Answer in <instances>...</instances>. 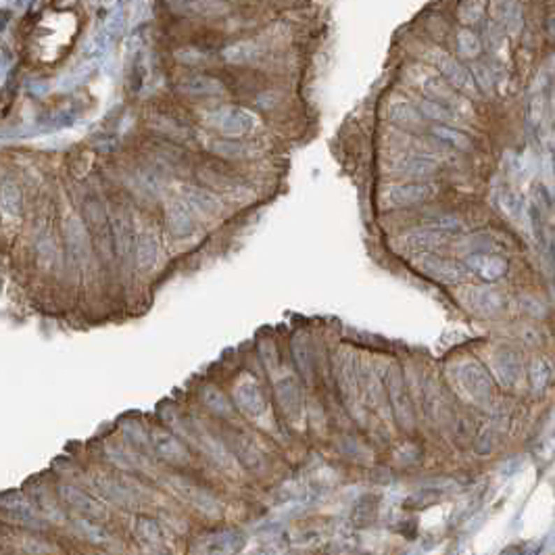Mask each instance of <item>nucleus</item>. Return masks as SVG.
I'll return each mask as SVG.
<instances>
[{"mask_svg":"<svg viewBox=\"0 0 555 555\" xmlns=\"http://www.w3.org/2000/svg\"><path fill=\"white\" fill-rule=\"evenodd\" d=\"M161 416L180 436H184L190 445H194L217 468H222L226 472L234 470V459L236 457L230 453V449H226V445L219 438H215L205 426H201L194 417L180 416L173 408H163Z\"/></svg>","mask_w":555,"mask_h":555,"instance_id":"f257e3e1","label":"nucleus"},{"mask_svg":"<svg viewBox=\"0 0 555 555\" xmlns=\"http://www.w3.org/2000/svg\"><path fill=\"white\" fill-rule=\"evenodd\" d=\"M451 378L453 384L457 387L459 395L478 405V408H486L493 399V382L491 376L486 374V370L474 361V359H466L459 361L451 368Z\"/></svg>","mask_w":555,"mask_h":555,"instance_id":"f03ea898","label":"nucleus"},{"mask_svg":"<svg viewBox=\"0 0 555 555\" xmlns=\"http://www.w3.org/2000/svg\"><path fill=\"white\" fill-rule=\"evenodd\" d=\"M163 484L167 486V491L171 495H175L182 503L190 505L199 514H203L207 518H219L222 516V503H219V499L213 497L201 484H196V482H192V480H188L184 476H167L163 480Z\"/></svg>","mask_w":555,"mask_h":555,"instance_id":"7ed1b4c3","label":"nucleus"},{"mask_svg":"<svg viewBox=\"0 0 555 555\" xmlns=\"http://www.w3.org/2000/svg\"><path fill=\"white\" fill-rule=\"evenodd\" d=\"M336 382H338V391L343 401L351 408H357L361 393H363V382H361V366L355 357L353 351L345 349L340 351L338 359H336Z\"/></svg>","mask_w":555,"mask_h":555,"instance_id":"20e7f679","label":"nucleus"},{"mask_svg":"<svg viewBox=\"0 0 555 555\" xmlns=\"http://www.w3.org/2000/svg\"><path fill=\"white\" fill-rule=\"evenodd\" d=\"M412 264L417 272H421L426 278L442 282V284H461L470 276V268L466 264L445 259L438 255H430V253L417 255V259H414Z\"/></svg>","mask_w":555,"mask_h":555,"instance_id":"39448f33","label":"nucleus"},{"mask_svg":"<svg viewBox=\"0 0 555 555\" xmlns=\"http://www.w3.org/2000/svg\"><path fill=\"white\" fill-rule=\"evenodd\" d=\"M384 387H387V397L391 403V410L395 414V419L399 421V426L403 430H414L416 417H414V410H412V401L401 376V370L397 366H391L384 374Z\"/></svg>","mask_w":555,"mask_h":555,"instance_id":"423d86ee","label":"nucleus"},{"mask_svg":"<svg viewBox=\"0 0 555 555\" xmlns=\"http://www.w3.org/2000/svg\"><path fill=\"white\" fill-rule=\"evenodd\" d=\"M428 61L445 75V80L453 86V88H457L459 92H463V94H470V96H478V88H476V80H474V75L461 65V63H457L451 55H447L445 50H438V48H434V50H428Z\"/></svg>","mask_w":555,"mask_h":555,"instance_id":"0eeeda50","label":"nucleus"},{"mask_svg":"<svg viewBox=\"0 0 555 555\" xmlns=\"http://www.w3.org/2000/svg\"><path fill=\"white\" fill-rule=\"evenodd\" d=\"M226 440H228L230 453L236 457V461L245 470H249L251 474H264L266 472V468H268L266 455H264V451L255 445V440L247 432L228 430L226 432Z\"/></svg>","mask_w":555,"mask_h":555,"instance_id":"6e6552de","label":"nucleus"},{"mask_svg":"<svg viewBox=\"0 0 555 555\" xmlns=\"http://www.w3.org/2000/svg\"><path fill=\"white\" fill-rule=\"evenodd\" d=\"M232 399H234L236 410L240 414H245L249 419L259 421L261 417L268 414L266 397L261 393V387L255 382V378H243V380H238L234 384Z\"/></svg>","mask_w":555,"mask_h":555,"instance_id":"1a4fd4ad","label":"nucleus"},{"mask_svg":"<svg viewBox=\"0 0 555 555\" xmlns=\"http://www.w3.org/2000/svg\"><path fill=\"white\" fill-rule=\"evenodd\" d=\"M211 126L228 138H240L255 128V115L240 107H224L211 113Z\"/></svg>","mask_w":555,"mask_h":555,"instance_id":"9d476101","label":"nucleus"},{"mask_svg":"<svg viewBox=\"0 0 555 555\" xmlns=\"http://www.w3.org/2000/svg\"><path fill=\"white\" fill-rule=\"evenodd\" d=\"M245 545V537L240 531L222 528L201 535L192 547V554H238Z\"/></svg>","mask_w":555,"mask_h":555,"instance_id":"9b49d317","label":"nucleus"},{"mask_svg":"<svg viewBox=\"0 0 555 555\" xmlns=\"http://www.w3.org/2000/svg\"><path fill=\"white\" fill-rule=\"evenodd\" d=\"M459 298L466 305V309H470L472 313L482 315V317H495L505 307V301H503V296H501V292L497 288L472 286L466 292H461Z\"/></svg>","mask_w":555,"mask_h":555,"instance_id":"f8f14e48","label":"nucleus"},{"mask_svg":"<svg viewBox=\"0 0 555 555\" xmlns=\"http://www.w3.org/2000/svg\"><path fill=\"white\" fill-rule=\"evenodd\" d=\"M92 484L99 491V495H103L107 501H111L120 507H134L140 503L138 491H134V484L124 480V478L94 476Z\"/></svg>","mask_w":555,"mask_h":555,"instance_id":"ddd939ff","label":"nucleus"},{"mask_svg":"<svg viewBox=\"0 0 555 555\" xmlns=\"http://www.w3.org/2000/svg\"><path fill=\"white\" fill-rule=\"evenodd\" d=\"M549 80L547 73L543 71L541 75H537L528 101H526V124L533 132H539L545 124V115H547V105H549Z\"/></svg>","mask_w":555,"mask_h":555,"instance_id":"4468645a","label":"nucleus"},{"mask_svg":"<svg viewBox=\"0 0 555 555\" xmlns=\"http://www.w3.org/2000/svg\"><path fill=\"white\" fill-rule=\"evenodd\" d=\"M150 447H152V455L171 463V466H184L188 463V451L186 447L178 440V436H173L171 432L163 430V428H150Z\"/></svg>","mask_w":555,"mask_h":555,"instance_id":"2eb2a0df","label":"nucleus"},{"mask_svg":"<svg viewBox=\"0 0 555 555\" xmlns=\"http://www.w3.org/2000/svg\"><path fill=\"white\" fill-rule=\"evenodd\" d=\"M165 224H167V230L171 232V236H175L180 240L194 236L196 222H194V215H192L188 201H180V199L169 201L165 207Z\"/></svg>","mask_w":555,"mask_h":555,"instance_id":"dca6fc26","label":"nucleus"},{"mask_svg":"<svg viewBox=\"0 0 555 555\" xmlns=\"http://www.w3.org/2000/svg\"><path fill=\"white\" fill-rule=\"evenodd\" d=\"M0 505H2V512L6 514V518H10L13 522L21 524V526H27V528H44V522L38 518L36 514V505L21 493H6L2 495L0 499Z\"/></svg>","mask_w":555,"mask_h":555,"instance_id":"f3484780","label":"nucleus"},{"mask_svg":"<svg viewBox=\"0 0 555 555\" xmlns=\"http://www.w3.org/2000/svg\"><path fill=\"white\" fill-rule=\"evenodd\" d=\"M276 401L282 414L290 421H298L303 416V391L294 376H282L274 387Z\"/></svg>","mask_w":555,"mask_h":555,"instance_id":"a211bd4d","label":"nucleus"},{"mask_svg":"<svg viewBox=\"0 0 555 555\" xmlns=\"http://www.w3.org/2000/svg\"><path fill=\"white\" fill-rule=\"evenodd\" d=\"M65 245L71 261L75 266H86L90 259V236L80 217H69L65 222Z\"/></svg>","mask_w":555,"mask_h":555,"instance_id":"6ab92c4d","label":"nucleus"},{"mask_svg":"<svg viewBox=\"0 0 555 555\" xmlns=\"http://www.w3.org/2000/svg\"><path fill=\"white\" fill-rule=\"evenodd\" d=\"M59 495L71 510H75L78 514H82L86 518H92V520H105L107 518V507L99 499L90 497L88 493H84V491H80L75 486L61 484L59 486Z\"/></svg>","mask_w":555,"mask_h":555,"instance_id":"aec40b11","label":"nucleus"},{"mask_svg":"<svg viewBox=\"0 0 555 555\" xmlns=\"http://www.w3.org/2000/svg\"><path fill=\"white\" fill-rule=\"evenodd\" d=\"M436 194V188L426 182H410L401 186H393L387 194V203L391 207H412L430 201Z\"/></svg>","mask_w":555,"mask_h":555,"instance_id":"412c9836","label":"nucleus"},{"mask_svg":"<svg viewBox=\"0 0 555 555\" xmlns=\"http://www.w3.org/2000/svg\"><path fill=\"white\" fill-rule=\"evenodd\" d=\"M495 203L497 209L516 226H528L531 224V209L526 207V201L522 194H518L512 188H499L495 192Z\"/></svg>","mask_w":555,"mask_h":555,"instance_id":"4be33fe9","label":"nucleus"},{"mask_svg":"<svg viewBox=\"0 0 555 555\" xmlns=\"http://www.w3.org/2000/svg\"><path fill=\"white\" fill-rule=\"evenodd\" d=\"M132 533H134L136 541H138L146 552H150V554H163V552H167L165 549L163 531H161V526L152 518L136 516L134 522H132Z\"/></svg>","mask_w":555,"mask_h":555,"instance_id":"5701e85b","label":"nucleus"},{"mask_svg":"<svg viewBox=\"0 0 555 555\" xmlns=\"http://www.w3.org/2000/svg\"><path fill=\"white\" fill-rule=\"evenodd\" d=\"M399 240H401L403 251L421 255V253H430V251L442 247L445 240H447V236H445L442 232H438V230L421 228V230H412V232H408V234L401 236Z\"/></svg>","mask_w":555,"mask_h":555,"instance_id":"b1692460","label":"nucleus"},{"mask_svg":"<svg viewBox=\"0 0 555 555\" xmlns=\"http://www.w3.org/2000/svg\"><path fill=\"white\" fill-rule=\"evenodd\" d=\"M466 266L470 268V272H474L476 276H480L486 282H495L507 272V264L505 259H501L499 255H489V253H472L466 259Z\"/></svg>","mask_w":555,"mask_h":555,"instance_id":"393cba45","label":"nucleus"},{"mask_svg":"<svg viewBox=\"0 0 555 555\" xmlns=\"http://www.w3.org/2000/svg\"><path fill=\"white\" fill-rule=\"evenodd\" d=\"M111 232H113V249L122 261H128L134 253V228L132 219L128 215H115L111 219Z\"/></svg>","mask_w":555,"mask_h":555,"instance_id":"a878e982","label":"nucleus"},{"mask_svg":"<svg viewBox=\"0 0 555 555\" xmlns=\"http://www.w3.org/2000/svg\"><path fill=\"white\" fill-rule=\"evenodd\" d=\"M493 366H495V374L499 378V382L503 387H516L518 380H520V372H522V366H520V359H518V353L512 351V349H501L495 353V359H493Z\"/></svg>","mask_w":555,"mask_h":555,"instance_id":"bb28decb","label":"nucleus"},{"mask_svg":"<svg viewBox=\"0 0 555 555\" xmlns=\"http://www.w3.org/2000/svg\"><path fill=\"white\" fill-rule=\"evenodd\" d=\"M184 196L188 201V205L192 209H196L199 213L207 215V217H215L222 213V201L207 188L201 186H186L184 188Z\"/></svg>","mask_w":555,"mask_h":555,"instance_id":"cd10ccee","label":"nucleus"},{"mask_svg":"<svg viewBox=\"0 0 555 555\" xmlns=\"http://www.w3.org/2000/svg\"><path fill=\"white\" fill-rule=\"evenodd\" d=\"M393 171L397 175H403V178H412V180H426L430 175L436 173V163L426 159V157H419V154H412V157H401L395 165H393Z\"/></svg>","mask_w":555,"mask_h":555,"instance_id":"c85d7f7f","label":"nucleus"},{"mask_svg":"<svg viewBox=\"0 0 555 555\" xmlns=\"http://www.w3.org/2000/svg\"><path fill=\"white\" fill-rule=\"evenodd\" d=\"M180 92L188 96H222L226 94V88L219 80L209 75H190L180 82Z\"/></svg>","mask_w":555,"mask_h":555,"instance_id":"c756f323","label":"nucleus"},{"mask_svg":"<svg viewBox=\"0 0 555 555\" xmlns=\"http://www.w3.org/2000/svg\"><path fill=\"white\" fill-rule=\"evenodd\" d=\"M419 88L421 92L430 99V101H436L445 107H457L459 105V99L453 94V90L449 88V84H445L442 80L434 78V75H424L419 80Z\"/></svg>","mask_w":555,"mask_h":555,"instance_id":"7c9ffc66","label":"nucleus"},{"mask_svg":"<svg viewBox=\"0 0 555 555\" xmlns=\"http://www.w3.org/2000/svg\"><path fill=\"white\" fill-rule=\"evenodd\" d=\"M201 401H203V405L213 416L226 417L228 419V417H232V414H234V408H232L230 399L217 387H213V384H207V387L201 389Z\"/></svg>","mask_w":555,"mask_h":555,"instance_id":"2f4dec72","label":"nucleus"},{"mask_svg":"<svg viewBox=\"0 0 555 555\" xmlns=\"http://www.w3.org/2000/svg\"><path fill=\"white\" fill-rule=\"evenodd\" d=\"M292 357L296 361V368L303 376L305 382H311L313 380V357H311V349H309V343H307V336L305 334H296L292 338Z\"/></svg>","mask_w":555,"mask_h":555,"instance_id":"473e14b6","label":"nucleus"},{"mask_svg":"<svg viewBox=\"0 0 555 555\" xmlns=\"http://www.w3.org/2000/svg\"><path fill=\"white\" fill-rule=\"evenodd\" d=\"M389 120L401 128H419L421 126V111H417L414 105H410L408 101H395L389 107Z\"/></svg>","mask_w":555,"mask_h":555,"instance_id":"72a5a7b5","label":"nucleus"},{"mask_svg":"<svg viewBox=\"0 0 555 555\" xmlns=\"http://www.w3.org/2000/svg\"><path fill=\"white\" fill-rule=\"evenodd\" d=\"M361 382H363V395H366V401L374 408V410H378L380 405H382V401H384V378L380 380L378 376H376V372L372 370V366H363L361 368Z\"/></svg>","mask_w":555,"mask_h":555,"instance_id":"f704fd0d","label":"nucleus"},{"mask_svg":"<svg viewBox=\"0 0 555 555\" xmlns=\"http://www.w3.org/2000/svg\"><path fill=\"white\" fill-rule=\"evenodd\" d=\"M157 255H159V243L157 238L150 234V232H142L138 238H136V266L140 270H150L157 261Z\"/></svg>","mask_w":555,"mask_h":555,"instance_id":"c9c22d12","label":"nucleus"},{"mask_svg":"<svg viewBox=\"0 0 555 555\" xmlns=\"http://www.w3.org/2000/svg\"><path fill=\"white\" fill-rule=\"evenodd\" d=\"M0 199H2V211L10 217L21 215V190L17 182L4 178L0 186Z\"/></svg>","mask_w":555,"mask_h":555,"instance_id":"e433bc0d","label":"nucleus"},{"mask_svg":"<svg viewBox=\"0 0 555 555\" xmlns=\"http://www.w3.org/2000/svg\"><path fill=\"white\" fill-rule=\"evenodd\" d=\"M376 512H378V497L376 495H363L353 507L351 520L355 526H370L376 518Z\"/></svg>","mask_w":555,"mask_h":555,"instance_id":"4c0bfd02","label":"nucleus"},{"mask_svg":"<svg viewBox=\"0 0 555 555\" xmlns=\"http://www.w3.org/2000/svg\"><path fill=\"white\" fill-rule=\"evenodd\" d=\"M186 13L203 15V17H219L230 13V4L224 0H190L184 4Z\"/></svg>","mask_w":555,"mask_h":555,"instance_id":"58836bf2","label":"nucleus"},{"mask_svg":"<svg viewBox=\"0 0 555 555\" xmlns=\"http://www.w3.org/2000/svg\"><path fill=\"white\" fill-rule=\"evenodd\" d=\"M552 374H554V366L547 357H539L533 361L531 366V384L537 393H543L545 387L549 384L552 380Z\"/></svg>","mask_w":555,"mask_h":555,"instance_id":"ea45409f","label":"nucleus"},{"mask_svg":"<svg viewBox=\"0 0 555 555\" xmlns=\"http://www.w3.org/2000/svg\"><path fill=\"white\" fill-rule=\"evenodd\" d=\"M124 436L128 438V442L140 451V453H152L150 447V432H146L138 421H126L124 424Z\"/></svg>","mask_w":555,"mask_h":555,"instance_id":"a19ab883","label":"nucleus"},{"mask_svg":"<svg viewBox=\"0 0 555 555\" xmlns=\"http://www.w3.org/2000/svg\"><path fill=\"white\" fill-rule=\"evenodd\" d=\"M209 148L219 154V157H228V159H245L251 154V146L243 144V142H236V140H217V142H211Z\"/></svg>","mask_w":555,"mask_h":555,"instance_id":"79ce46f5","label":"nucleus"},{"mask_svg":"<svg viewBox=\"0 0 555 555\" xmlns=\"http://www.w3.org/2000/svg\"><path fill=\"white\" fill-rule=\"evenodd\" d=\"M259 55V48L253 42H238L234 46H228L224 50V59L228 63H251Z\"/></svg>","mask_w":555,"mask_h":555,"instance_id":"37998d69","label":"nucleus"},{"mask_svg":"<svg viewBox=\"0 0 555 555\" xmlns=\"http://www.w3.org/2000/svg\"><path fill=\"white\" fill-rule=\"evenodd\" d=\"M417 107H419L421 115L428 117V120H434V122H440V124H453L455 122V113L449 107H445V105H440L436 101L426 99V101H419Z\"/></svg>","mask_w":555,"mask_h":555,"instance_id":"c03bdc74","label":"nucleus"},{"mask_svg":"<svg viewBox=\"0 0 555 555\" xmlns=\"http://www.w3.org/2000/svg\"><path fill=\"white\" fill-rule=\"evenodd\" d=\"M432 134L438 140H442L445 144L457 148V150H470L472 148V142L466 134H461L459 130L455 128H449V126H434L432 128Z\"/></svg>","mask_w":555,"mask_h":555,"instance_id":"a18cd8bd","label":"nucleus"},{"mask_svg":"<svg viewBox=\"0 0 555 555\" xmlns=\"http://www.w3.org/2000/svg\"><path fill=\"white\" fill-rule=\"evenodd\" d=\"M457 50L463 59H476L482 50V42L472 29H461L457 34Z\"/></svg>","mask_w":555,"mask_h":555,"instance_id":"49530a36","label":"nucleus"},{"mask_svg":"<svg viewBox=\"0 0 555 555\" xmlns=\"http://www.w3.org/2000/svg\"><path fill=\"white\" fill-rule=\"evenodd\" d=\"M90 520H92V518H90ZM90 520H86V516H82V518L75 520V528L80 531V535H82L84 539L92 541V543H107V541H111L109 533H107L105 528H101L99 524H92Z\"/></svg>","mask_w":555,"mask_h":555,"instance_id":"de8ad7c7","label":"nucleus"},{"mask_svg":"<svg viewBox=\"0 0 555 555\" xmlns=\"http://www.w3.org/2000/svg\"><path fill=\"white\" fill-rule=\"evenodd\" d=\"M105 451H107V457L113 461V463H117L120 468H128V470H134V468H138V455L136 453H132V451H128V449H124V447H115V445H107L105 447Z\"/></svg>","mask_w":555,"mask_h":555,"instance_id":"09e8293b","label":"nucleus"},{"mask_svg":"<svg viewBox=\"0 0 555 555\" xmlns=\"http://www.w3.org/2000/svg\"><path fill=\"white\" fill-rule=\"evenodd\" d=\"M486 0H463L459 4V19L463 23H476L484 15Z\"/></svg>","mask_w":555,"mask_h":555,"instance_id":"8fccbe9b","label":"nucleus"},{"mask_svg":"<svg viewBox=\"0 0 555 555\" xmlns=\"http://www.w3.org/2000/svg\"><path fill=\"white\" fill-rule=\"evenodd\" d=\"M501 23L505 25V29L510 31V36H518L524 27V17H522V6L520 2H516L501 19Z\"/></svg>","mask_w":555,"mask_h":555,"instance_id":"3c124183","label":"nucleus"},{"mask_svg":"<svg viewBox=\"0 0 555 555\" xmlns=\"http://www.w3.org/2000/svg\"><path fill=\"white\" fill-rule=\"evenodd\" d=\"M92 69H94V63H86V65H80L75 71H71L61 84H59V90H69V88H73V86H78V84H82L90 73H92Z\"/></svg>","mask_w":555,"mask_h":555,"instance_id":"603ef678","label":"nucleus"},{"mask_svg":"<svg viewBox=\"0 0 555 555\" xmlns=\"http://www.w3.org/2000/svg\"><path fill=\"white\" fill-rule=\"evenodd\" d=\"M259 353H261V359H264L266 368H268L272 374H276L278 368H280V359H278L276 347H274V343H272L270 338L259 343Z\"/></svg>","mask_w":555,"mask_h":555,"instance_id":"864d4df0","label":"nucleus"},{"mask_svg":"<svg viewBox=\"0 0 555 555\" xmlns=\"http://www.w3.org/2000/svg\"><path fill=\"white\" fill-rule=\"evenodd\" d=\"M175 57H178V61H184L188 65H199V63L205 61V55L194 50V48H182V50L175 52Z\"/></svg>","mask_w":555,"mask_h":555,"instance_id":"5fc2aeb1","label":"nucleus"},{"mask_svg":"<svg viewBox=\"0 0 555 555\" xmlns=\"http://www.w3.org/2000/svg\"><path fill=\"white\" fill-rule=\"evenodd\" d=\"M518 0H491V4H493V13H495V17L501 21L503 19V15L516 4Z\"/></svg>","mask_w":555,"mask_h":555,"instance_id":"6e6d98bb","label":"nucleus"},{"mask_svg":"<svg viewBox=\"0 0 555 555\" xmlns=\"http://www.w3.org/2000/svg\"><path fill=\"white\" fill-rule=\"evenodd\" d=\"M25 543H27V547H25L27 554H50V552H55V547L40 545L38 539H25Z\"/></svg>","mask_w":555,"mask_h":555,"instance_id":"4d7b16f0","label":"nucleus"},{"mask_svg":"<svg viewBox=\"0 0 555 555\" xmlns=\"http://www.w3.org/2000/svg\"><path fill=\"white\" fill-rule=\"evenodd\" d=\"M124 29V13L117 10L115 15H111L109 23H107V31H113V34H120Z\"/></svg>","mask_w":555,"mask_h":555,"instance_id":"13d9d810","label":"nucleus"},{"mask_svg":"<svg viewBox=\"0 0 555 555\" xmlns=\"http://www.w3.org/2000/svg\"><path fill=\"white\" fill-rule=\"evenodd\" d=\"M547 36H549V40H554L555 42V15H552V17L547 19Z\"/></svg>","mask_w":555,"mask_h":555,"instance_id":"bf43d9fd","label":"nucleus"},{"mask_svg":"<svg viewBox=\"0 0 555 555\" xmlns=\"http://www.w3.org/2000/svg\"><path fill=\"white\" fill-rule=\"evenodd\" d=\"M547 157H549V163H552V173H554V180H555V138H554V142L549 144V154H547Z\"/></svg>","mask_w":555,"mask_h":555,"instance_id":"052dcab7","label":"nucleus"}]
</instances>
